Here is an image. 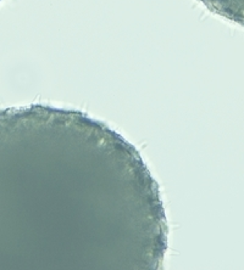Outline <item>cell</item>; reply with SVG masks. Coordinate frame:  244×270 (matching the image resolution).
Instances as JSON below:
<instances>
[{
    "instance_id": "1",
    "label": "cell",
    "mask_w": 244,
    "mask_h": 270,
    "mask_svg": "<svg viewBox=\"0 0 244 270\" xmlns=\"http://www.w3.org/2000/svg\"><path fill=\"white\" fill-rule=\"evenodd\" d=\"M169 226L139 151L78 110H0V270H159Z\"/></svg>"
},
{
    "instance_id": "2",
    "label": "cell",
    "mask_w": 244,
    "mask_h": 270,
    "mask_svg": "<svg viewBox=\"0 0 244 270\" xmlns=\"http://www.w3.org/2000/svg\"><path fill=\"white\" fill-rule=\"evenodd\" d=\"M199 1L212 14L244 27V0H199Z\"/></svg>"
},
{
    "instance_id": "3",
    "label": "cell",
    "mask_w": 244,
    "mask_h": 270,
    "mask_svg": "<svg viewBox=\"0 0 244 270\" xmlns=\"http://www.w3.org/2000/svg\"><path fill=\"white\" fill-rule=\"evenodd\" d=\"M1 1H3V0H0V3H1Z\"/></svg>"
}]
</instances>
